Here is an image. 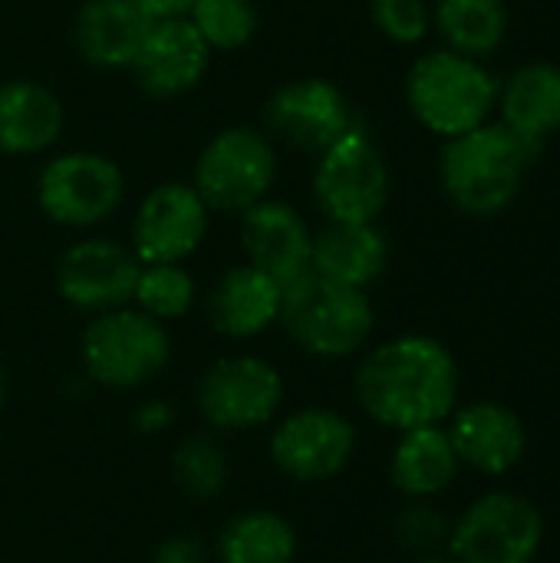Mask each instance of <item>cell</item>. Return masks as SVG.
<instances>
[{
  "label": "cell",
  "instance_id": "obj_25",
  "mask_svg": "<svg viewBox=\"0 0 560 563\" xmlns=\"http://www.w3.org/2000/svg\"><path fill=\"white\" fill-rule=\"evenodd\" d=\"M432 23L446 40V49L465 56H488L508 33L505 0H436Z\"/></svg>",
  "mask_w": 560,
  "mask_h": 563
},
{
  "label": "cell",
  "instance_id": "obj_26",
  "mask_svg": "<svg viewBox=\"0 0 560 563\" xmlns=\"http://www.w3.org/2000/svg\"><path fill=\"white\" fill-rule=\"evenodd\" d=\"M132 303L158 323L182 320L195 303V277L182 264H142Z\"/></svg>",
  "mask_w": 560,
  "mask_h": 563
},
{
  "label": "cell",
  "instance_id": "obj_2",
  "mask_svg": "<svg viewBox=\"0 0 560 563\" xmlns=\"http://www.w3.org/2000/svg\"><path fill=\"white\" fill-rule=\"evenodd\" d=\"M538 148L541 145L518 139L502 122H485L472 132L446 139L439 162L442 188L449 201L472 218L502 214L515 201L521 175Z\"/></svg>",
  "mask_w": 560,
  "mask_h": 563
},
{
  "label": "cell",
  "instance_id": "obj_17",
  "mask_svg": "<svg viewBox=\"0 0 560 563\" xmlns=\"http://www.w3.org/2000/svg\"><path fill=\"white\" fill-rule=\"evenodd\" d=\"M241 251L251 267L274 277L281 287L294 284L300 274L310 271L314 231L307 221L284 201L264 198L241 211Z\"/></svg>",
  "mask_w": 560,
  "mask_h": 563
},
{
  "label": "cell",
  "instance_id": "obj_21",
  "mask_svg": "<svg viewBox=\"0 0 560 563\" xmlns=\"http://www.w3.org/2000/svg\"><path fill=\"white\" fill-rule=\"evenodd\" d=\"M63 135V102L33 79L0 82V155H43Z\"/></svg>",
  "mask_w": 560,
  "mask_h": 563
},
{
  "label": "cell",
  "instance_id": "obj_5",
  "mask_svg": "<svg viewBox=\"0 0 560 563\" xmlns=\"http://www.w3.org/2000/svg\"><path fill=\"white\" fill-rule=\"evenodd\" d=\"M83 369L112 393H132L149 386L172 360V336L165 323L139 307H119L96 313L83 330Z\"/></svg>",
  "mask_w": 560,
  "mask_h": 563
},
{
  "label": "cell",
  "instance_id": "obj_23",
  "mask_svg": "<svg viewBox=\"0 0 560 563\" xmlns=\"http://www.w3.org/2000/svg\"><path fill=\"white\" fill-rule=\"evenodd\" d=\"M502 125L531 145L560 129V66L528 63L512 73L502 92Z\"/></svg>",
  "mask_w": 560,
  "mask_h": 563
},
{
  "label": "cell",
  "instance_id": "obj_33",
  "mask_svg": "<svg viewBox=\"0 0 560 563\" xmlns=\"http://www.w3.org/2000/svg\"><path fill=\"white\" fill-rule=\"evenodd\" d=\"M152 20H165V16H185L191 10L195 0H135Z\"/></svg>",
  "mask_w": 560,
  "mask_h": 563
},
{
  "label": "cell",
  "instance_id": "obj_19",
  "mask_svg": "<svg viewBox=\"0 0 560 563\" xmlns=\"http://www.w3.org/2000/svg\"><path fill=\"white\" fill-rule=\"evenodd\" d=\"M389 264V241L376 221H327L314 231L310 271L327 280L366 290Z\"/></svg>",
  "mask_w": 560,
  "mask_h": 563
},
{
  "label": "cell",
  "instance_id": "obj_34",
  "mask_svg": "<svg viewBox=\"0 0 560 563\" xmlns=\"http://www.w3.org/2000/svg\"><path fill=\"white\" fill-rule=\"evenodd\" d=\"M416 563H455L449 554H422Z\"/></svg>",
  "mask_w": 560,
  "mask_h": 563
},
{
  "label": "cell",
  "instance_id": "obj_15",
  "mask_svg": "<svg viewBox=\"0 0 560 563\" xmlns=\"http://www.w3.org/2000/svg\"><path fill=\"white\" fill-rule=\"evenodd\" d=\"M446 432L452 439L459 465L485 478H502L515 472L528 452V429L521 416L505 402H492V399L459 406L449 416Z\"/></svg>",
  "mask_w": 560,
  "mask_h": 563
},
{
  "label": "cell",
  "instance_id": "obj_11",
  "mask_svg": "<svg viewBox=\"0 0 560 563\" xmlns=\"http://www.w3.org/2000/svg\"><path fill=\"white\" fill-rule=\"evenodd\" d=\"M264 125L284 145L307 152V155H323L360 122L353 119L350 99L343 96L337 82L307 76V79H294L281 86L267 99Z\"/></svg>",
  "mask_w": 560,
  "mask_h": 563
},
{
  "label": "cell",
  "instance_id": "obj_4",
  "mask_svg": "<svg viewBox=\"0 0 560 563\" xmlns=\"http://www.w3.org/2000/svg\"><path fill=\"white\" fill-rule=\"evenodd\" d=\"M498 86L492 73L465 53L432 49L419 56L406 76V102L419 125L442 139H455L488 122Z\"/></svg>",
  "mask_w": 560,
  "mask_h": 563
},
{
  "label": "cell",
  "instance_id": "obj_8",
  "mask_svg": "<svg viewBox=\"0 0 560 563\" xmlns=\"http://www.w3.org/2000/svg\"><path fill=\"white\" fill-rule=\"evenodd\" d=\"M314 201L327 221H376L389 201V168L363 125L317 155Z\"/></svg>",
  "mask_w": 560,
  "mask_h": 563
},
{
  "label": "cell",
  "instance_id": "obj_9",
  "mask_svg": "<svg viewBox=\"0 0 560 563\" xmlns=\"http://www.w3.org/2000/svg\"><path fill=\"white\" fill-rule=\"evenodd\" d=\"M122 168L99 152H59L36 175L40 211L63 228H92L119 211Z\"/></svg>",
  "mask_w": 560,
  "mask_h": 563
},
{
  "label": "cell",
  "instance_id": "obj_13",
  "mask_svg": "<svg viewBox=\"0 0 560 563\" xmlns=\"http://www.w3.org/2000/svg\"><path fill=\"white\" fill-rule=\"evenodd\" d=\"M139 257L109 238H86L69 244L56 261L59 297L83 313H106L132 303L139 280Z\"/></svg>",
  "mask_w": 560,
  "mask_h": 563
},
{
  "label": "cell",
  "instance_id": "obj_16",
  "mask_svg": "<svg viewBox=\"0 0 560 563\" xmlns=\"http://www.w3.org/2000/svg\"><path fill=\"white\" fill-rule=\"evenodd\" d=\"M211 63V49L188 16L155 20L129 73L152 99H175L195 89Z\"/></svg>",
  "mask_w": 560,
  "mask_h": 563
},
{
  "label": "cell",
  "instance_id": "obj_3",
  "mask_svg": "<svg viewBox=\"0 0 560 563\" xmlns=\"http://www.w3.org/2000/svg\"><path fill=\"white\" fill-rule=\"evenodd\" d=\"M277 323L304 353L320 360H343L370 343L376 313L366 290L307 271L284 287Z\"/></svg>",
  "mask_w": 560,
  "mask_h": 563
},
{
  "label": "cell",
  "instance_id": "obj_22",
  "mask_svg": "<svg viewBox=\"0 0 560 563\" xmlns=\"http://www.w3.org/2000/svg\"><path fill=\"white\" fill-rule=\"evenodd\" d=\"M459 468H462L459 455L442 426H422V429L399 432V442L389 459L393 485L413 501L439 498L455 482Z\"/></svg>",
  "mask_w": 560,
  "mask_h": 563
},
{
  "label": "cell",
  "instance_id": "obj_29",
  "mask_svg": "<svg viewBox=\"0 0 560 563\" xmlns=\"http://www.w3.org/2000/svg\"><path fill=\"white\" fill-rule=\"evenodd\" d=\"M370 16L376 30L399 46L419 43L432 26L426 0H370Z\"/></svg>",
  "mask_w": 560,
  "mask_h": 563
},
{
  "label": "cell",
  "instance_id": "obj_1",
  "mask_svg": "<svg viewBox=\"0 0 560 563\" xmlns=\"http://www.w3.org/2000/svg\"><path fill=\"white\" fill-rule=\"evenodd\" d=\"M459 363L446 343L426 333L393 336L356 366L360 409L393 432L442 426L459 409Z\"/></svg>",
  "mask_w": 560,
  "mask_h": 563
},
{
  "label": "cell",
  "instance_id": "obj_27",
  "mask_svg": "<svg viewBox=\"0 0 560 563\" xmlns=\"http://www.w3.org/2000/svg\"><path fill=\"white\" fill-rule=\"evenodd\" d=\"M172 475H175V485L188 498L211 501L228 485V455L215 439L188 435L185 442H178L172 455Z\"/></svg>",
  "mask_w": 560,
  "mask_h": 563
},
{
  "label": "cell",
  "instance_id": "obj_30",
  "mask_svg": "<svg viewBox=\"0 0 560 563\" xmlns=\"http://www.w3.org/2000/svg\"><path fill=\"white\" fill-rule=\"evenodd\" d=\"M449 531H452V521L439 508H432L429 501L409 505L396 521L399 541L413 551H422V554H436V548L449 544Z\"/></svg>",
  "mask_w": 560,
  "mask_h": 563
},
{
  "label": "cell",
  "instance_id": "obj_14",
  "mask_svg": "<svg viewBox=\"0 0 560 563\" xmlns=\"http://www.w3.org/2000/svg\"><path fill=\"white\" fill-rule=\"evenodd\" d=\"M208 205L185 181L155 185L132 221V254L139 264H182L208 234Z\"/></svg>",
  "mask_w": 560,
  "mask_h": 563
},
{
  "label": "cell",
  "instance_id": "obj_10",
  "mask_svg": "<svg viewBox=\"0 0 560 563\" xmlns=\"http://www.w3.org/2000/svg\"><path fill=\"white\" fill-rule=\"evenodd\" d=\"M195 402L201 419L218 432L261 429L284 402V379L261 356H224L198 379Z\"/></svg>",
  "mask_w": 560,
  "mask_h": 563
},
{
  "label": "cell",
  "instance_id": "obj_12",
  "mask_svg": "<svg viewBox=\"0 0 560 563\" xmlns=\"http://www.w3.org/2000/svg\"><path fill=\"white\" fill-rule=\"evenodd\" d=\"M271 462L294 482H327L337 478L353 452H356V429L353 422L323 406H307L290 412L271 432Z\"/></svg>",
  "mask_w": 560,
  "mask_h": 563
},
{
  "label": "cell",
  "instance_id": "obj_28",
  "mask_svg": "<svg viewBox=\"0 0 560 563\" xmlns=\"http://www.w3.org/2000/svg\"><path fill=\"white\" fill-rule=\"evenodd\" d=\"M185 16L195 23L211 53H231L248 46L261 23L257 7L251 0H195Z\"/></svg>",
  "mask_w": 560,
  "mask_h": 563
},
{
  "label": "cell",
  "instance_id": "obj_18",
  "mask_svg": "<svg viewBox=\"0 0 560 563\" xmlns=\"http://www.w3.org/2000/svg\"><path fill=\"white\" fill-rule=\"evenodd\" d=\"M152 23L135 0H86L73 20V43L96 69H129Z\"/></svg>",
  "mask_w": 560,
  "mask_h": 563
},
{
  "label": "cell",
  "instance_id": "obj_7",
  "mask_svg": "<svg viewBox=\"0 0 560 563\" xmlns=\"http://www.w3.org/2000/svg\"><path fill=\"white\" fill-rule=\"evenodd\" d=\"M277 178V152L267 132L251 125H231L218 132L195 162L191 188L208 211H248L271 195Z\"/></svg>",
  "mask_w": 560,
  "mask_h": 563
},
{
  "label": "cell",
  "instance_id": "obj_35",
  "mask_svg": "<svg viewBox=\"0 0 560 563\" xmlns=\"http://www.w3.org/2000/svg\"><path fill=\"white\" fill-rule=\"evenodd\" d=\"M3 402H7V379H3V366H0V412H3Z\"/></svg>",
  "mask_w": 560,
  "mask_h": 563
},
{
  "label": "cell",
  "instance_id": "obj_20",
  "mask_svg": "<svg viewBox=\"0 0 560 563\" xmlns=\"http://www.w3.org/2000/svg\"><path fill=\"white\" fill-rule=\"evenodd\" d=\"M284 287L251 264L221 274L208 294V320L228 340H254L281 317Z\"/></svg>",
  "mask_w": 560,
  "mask_h": 563
},
{
  "label": "cell",
  "instance_id": "obj_6",
  "mask_svg": "<svg viewBox=\"0 0 560 563\" xmlns=\"http://www.w3.org/2000/svg\"><path fill=\"white\" fill-rule=\"evenodd\" d=\"M545 544L541 508L518 492H485L449 531L455 563H535Z\"/></svg>",
  "mask_w": 560,
  "mask_h": 563
},
{
  "label": "cell",
  "instance_id": "obj_32",
  "mask_svg": "<svg viewBox=\"0 0 560 563\" xmlns=\"http://www.w3.org/2000/svg\"><path fill=\"white\" fill-rule=\"evenodd\" d=\"M172 422V406H165V402H145L139 412H135V426L142 429V432H158V429H165Z\"/></svg>",
  "mask_w": 560,
  "mask_h": 563
},
{
  "label": "cell",
  "instance_id": "obj_24",
  "mask_svg": "<svg viewBox=\"0 0 560 563\" xmlns=\"http://www.w3.org/2000/svg\"><path fill=\"white\" fill-rule=\"evenodd\" d=\"M215 554L218 563H294L297 531L274 511H244L221 528Z\"/></svg>",
  "mask_w": 560,
  "mask_h": 563
},
{
  "label": "cell",
  "instance_id": "obj_31",
  "mask_svg": "<svg viewBox=\"0 0 560 563\" xmlns=\"http://www.w3.org/2000/svg\"><path fill=\"white\" fill-rule=\"evenodd\" d=\"M152 563H211V554L198 534H172L155 548Z\"/></svg>",
  "mask_w": 560,
  "mask_h": 563
}]
</instances>
